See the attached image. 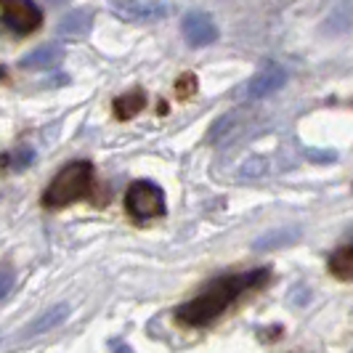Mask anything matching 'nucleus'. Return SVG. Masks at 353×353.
I'll list each match as a JSON object with an SVG mask.
<instances>
[{
  "instance_id": "obj_3",
  "label": "nucleus",
  "mask_w": 353,
  "mask_h": 353,
  "mask_svg": "<svg viewBox=\"0 0 353 353\" xmlns=\"http://www.w3.org/2000/svg\"><path fill=\"white\" fill-rule=\"evenodd\" d=\"M125 210L136 221H149L165 215V192L152 181H136L130 183L128 194H125Z\"/></svg>"
},
{
  "instance_id": "obj_6",
  "label": "nucleus",
  "mask_w": 353,
  "mask_h": 353,
  "mask_svg": "<svg viewBox=\"0 0 353 353\" xmlns=\"http://www.w3.org/2000/svg\"><path fill=\"white\" fill-rule=\"evenodd\" d=\"M181 32L186 37V43L194 46V48H205V46H212V43L218 40V27H215V21H212L208 14H199V11L183 17Z\"/></svg>"
},
{
  "instance_id": "obj_11",
  "label": "nucleus",
  "mask_w": 353,
  "mask_h": 353,
  "mask_svg": "<svg viewBox=\"0 0 353 353\" xmlns=\"http://www.w3.org/2000/svg\"><path fill=\"white\" fill-rule=\"evenodd\" d=\"M353 24V8L348 0H343L340 6H337L335 11L327 17L324 21V30L330 32V35H340V32H348Z\"/></svg>"
},
{
  "instance_id": "obj_10",
  "label": "nucleus",
  "mask_w": 353,
  "mask_h": 353,
  "mask_svg": "<svg viewBox=\"0 0 353 353\" xmlns=\"http://www.w3.org/2000/svg\"><path fill=\"white\" fill-rule=\"evenodd\" d=\"M72 314L70 303H56L51 308H46L40 316H35L27 324V335H40V332H48L53 327H61Z\"/></svg>"
},
{
  "instance_id": "obj_7",
  "label": "nucleus",
  "mask_w": 353,
  "mask_h": 353,
  "mask_svg": "<svg viewBox=\"0 0 353 353\" xmlns=\"http://www.w3.org/2000/svg\"><path fill=\"white\" fill-rule=\"evenodd\" d=\"M284 85H287V70L282 64H265L250 77L248 96L250 99H265V96L282 90Z\"/></svg>"
},
{
  "instance_id": "obj_17",
  "label": "nucleus",
  "mask_w": 353,
  "mask_h": 353,
  "mask_svg": "<svg viewBox=\"0 0 353 353\" xmlns=\"http://www.w3.org/2000/svg\"><path fill=\"white\" fill-rule=\"evenodd\" d=\"M194 90H196V77H194V74H183V77L178 80V93H181V96H186V93L192 96Z\"/></svg>"
},
{
  "instance_id": "obj_9",
  "label": "nucleus",
  "mask_w": 353,
  "mask_h": 353,
  "mask_svg": "<svg viewBox=\"0 0 353 353\" xmlns=\"http://www.w3.org/2000/svg\"><path fill=\"white\" fill-rule=\"evenodd\" d=\"M93 27V11L90 8H77L59 21L56 32L61 35V40H83Z\"/></svg>"
},
{
  "instance_id": "obj_4",
  "label": "nucleus",
  "mask_w": 353,
  "mask_h": 353,
  "mask_svg": "<svg viewBox=\"0 0 353 353\" xmlns=\"http://www.w3.org/2000/svg\"><path fill=\"white\" fill-rule=\"evenodd\" d=\"M109 11L120 21H130V24L159 21L170 14V8L159 0H109Z\"/></svg>"
},
{
  "instance_id": "obj_18",
  "label": "nucleus",
  "mask_w": 353,
  "mask_h": 353,
  "mask_svg": "<svg viewBox=\"0 0 353 353\" xmlns=\"http://www.w3.org/2000/svg\"><path fill=\"white\" fill-rule=\"evenodd\" d=\"M308 157L314 159V162H332L335 152H308Z\"/></svg>"
},
{
  "instance_id": "obj_12",
  "label": "nucleus",
  "mask_w": 353,
  "mask_h": 353,
  "mask_svg": "<svg viewBox=\"0 0 353 353\" xmlns=\"http://www.w3.org/2000/svg\"><path fill=\"white\" fill-rule=\"evenodd\" d=\"M143 106H146L143 90H130V93H125V96H120V99L114 101V114H117L120 120H130V117H136V114L141 112Z\"/></svg>"
},
{
  "instance_id": "obj_1",
  "label": "nucleus",
  "mask_w": 353,
  "mask_h": 353,
  "mask_svg": "<svg viewBox=\"0 0 353 353\" xmlns=\"http://www.w3.org/2000/svg\"><path fill=\"white\" fill-rule=\"evenodd\" d=\"M265 279H268V271H252V274H236V276L218 279L202 295H196L194 301L183 303L176 311V319L186 327H205L221 316L245 290L258 287Z\"/></svg>"
},
{
  "instance_id": "obj_13",
  "label": "nucleus",
  "mask_w": 353,
  "mask_h": 353,
  "mask_svg": "<svg viewBox=\"0 0 353 353\" xmlns=\"http://www.w3.org/2000/svg\"><path fill=\"white\" fill-rule=\"evenodd\" d=\"M330 271L343 282H353V245L337 250L335 255L330 258Z\"/></svg>"
},
{
  "instance_id": "obj_2",
  "label": "nucleus",
  "mask_w": 353,
  "mask_h": 353,
  "mask_svg": "<svg viewBox=\"0 0 353 353\" xmlns=\"http://www.w3.org/2000/svg\"><path fill=\"white\" fill-rule=\"evenodd\" d=\"M90 183H93V165L90 162H70L67 168H61L53 181L48 183V189L43 192V205L48 210H59V208H67L72 202L83 199L88 194Z\"/></svg>"
},
{
  "instance_id": "obj_5",
  "label": "nucleus",
  "mask_w": 353,
  "mask_h": 353,
  "mask_svg": "<svg viewBox=\"0 0 353 353\" xmlns=\"http://www.w3.org/2000/svg\"><path fill=\"white\" fill-rule=\"evenodd\" d=\"M0 11L6 27L19 35H30L43 24V11L32 0H0Z\"/></svg>"
},
{
  "instance_id": "obj_8",
  "label": "nucleus",
  "mask_w": 353,
  "mask_h": 353,
  "mask_svg": "<svg viewBox=\"0 0 353 353\" xmlns=\"http://www.w3.org/2000/svg\"><path fill=\"white\" fill-rule=\"evenodd\" d=\"M61 59H64V48L59 46V43H43V46H37L35 51H30L21 61H19V67L21 70H53L56 64H61Z\"/></svg>"
},
{
  "instance_id": "obj_15",
  "label": "nucleus",
  "mask_w": 353,
  "mask_h": 353,
  "mask_svg": "<svg viewBox=\"0 0 353 353\" xmlns=\"http://www.w3.org/2000/svg\"><path fill=\"white\" fill-rule=\"evenodd\" d=\"M268 170V159L265 157H250L242 165V178H261Z\"/></svg>"
},
{
  "instance_id": "obj_20",
  "label": "nucleus",
  "mask_w": 353,
  "mask_h": 353,
  "mask_svg": "<svg viewBox=\"0 0 353 353\" xmlns=\"http://www.w3.org/2000/svg\"><path fill=\"white\" fill-rule=\"evenodd\" d=\"M51 6H61V3H67V0H48Z\"/></svg>"
},
{
  "instance_id": "obj_19",
  "label": "nucleus",
  "mask_w": 353,
  "mask_h": 353,
  "mask_svg": "<svg viewBox=\"0 0 353 353\" xmlns=\"http://www.w3.org/2000/svg\"><path fill=\"white\" fill-rule=\"evenodd\" d=\"M114 353H133V348H130V345H117Z\"/></svg>"
},
{
  "instance_id": "obj_14",
  "label": "nucleus",
  "mask_w": 353,
  "mask_h": 353,
  "mask_svg": "<svg viewBox=\"0 0 353 353\" xmlns=\"http://www.w3.org/2000/svg\"><path fill=\"white\" fill-rule=\"evenodd\" d=\"M295 239H298V229H282V231H276V234L261 236V239L255 242V250H258V252H265V250H271V248L290 245V242H295Z\"/></svg>"
},
{
  "instance_id": "obj_16",
  "label": "nucleus",
  "mask_w": 353,
  "mask_h": 353,
  "mask_svg": "<svg viewBox=\"0 0 353 353\" xmlns=\"http://www.w3.org/2000/svg\"><path fill=\"white\" fill-rule=\"evenodd\" d=\"M11 290H14V271L3 268V271H0V303L11 295Z\"/></svg>"
}]
</instances>
